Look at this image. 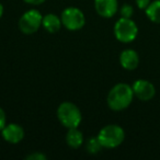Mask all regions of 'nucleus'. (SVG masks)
Listing matches in <instances>:
<instances>
[{
  "instance_id": "nucleus-1",
  "label": "nucleus",
  "mask_w": 160,
  "mask_h": 160,
  "mask_svg": "<svg viewBox=\"0 0 160 160\" xmlns=\"http://www.w3.org/2000/svg\"><path fill=\"white\" fill-rule=\"evenodd\" d=\"M134 92L132 86L127 83H118L109 91L107 98L108 105L113 111H123L133 102Z\"/></svg>"
},
{
  "instance_id": "nucleus-2",
  "label": "nucleus",
  "mask_w": 160,
  "mask_h": 160,
  "mask_svg": "<svg viewBox=\"0 0 160 160\" xmlns=\"http://www.w3.org/2000/svg\"><path fill=\"white\" fill-rule=\"evenodd\" d=\"M57 118L66 128L78 127L82 121L79 108L72 102H62L57 108Z\"/></svg>"
},
{
  "instance_id": "nucleus-3",
  "label": "nucleus",
  "mask_w": 160,
  "mask_h": 160,
  "mask_svg": "<svg viewBox=\"0 0 160 160\" xmlns=\"http://www.w3.org/2000/svg\"><path fill=\"white\" fill-rule=\"evenodd\" d=\"M98 139L103 148H116L125 138V132L121 126L116 124H110L102 127L98 134Z\"/></svg>"
},
{
  "instance_id": "nucleus-4",
  "label": "nucleus",
  "mask_w": 160,
  "mask_h": 160,
  "mask_svg": "<svg viewBox=\"0 0 160 160\" xmlns=\"http://www.w3.org/2000/svg\"><path fill=\"white\" fill-rule=\"evenodd\" d=\"M137 24L132 19L121 17V19H118L114 24V35L116 40L121 43L127 44V43L133 42L137 38Z\"/></svg>"
},
{
  "instance_id": "nucleus-5",
  "label": "nucleus",
  "mask_w": 160,
  "mask_h": 160,
  "mask_svg": "<svg viewBox=\"0 0 160 160\" xmlns=\"http://www.w3.org/2000/svg\"><path fill=\"white\" fill-rule=\"evenodd\" d=\"M62 23L69 31H79L86 24V17L83 12L76 7H68L62 12Z\"/></svg>"
},
{
  "instance_id": "nucleus-6",
  "label": "nucleus",
  "mask_w": 160,
  "mask_h": 160,
  "mask_svg": "<svg viewBox=\"0 0 160 160\" xmlns=\"http://www.w3.org/2000/svg\"><path fill=\"white\" fill-rule=\"evenodd\" d=\"M43 16L38 10L31 9L24 12L19 19V29L24 34H33L40 30L42 27Z\"/></svg>"
},
{
  "instance_id": "nucleus-7",
  "label": "nucleus",
  "mask_w": 160,
  "mask_h": 160,
  "mask_svg": "<svg viewBox=\"0 0 160 160\" xmlns=\"http://www.w3.org/2000/svg\"><path fill=\"white\" fill-rule=\"evenodd\" d=\"M134 96L140 101H150L156 94V88L150 81L138 79L132 85Z\"/></svg>"
},
{
  "instance_id": "nucleus-8",
  "label": "nucleus",
  "mask_w": 160,
  "mask_h": 160,
  "mask_svg": "<svg viewBox=\"0 0 160 160\" xmlns=\"http://www.w3.org/2000/svg\"><path fill=\"white\" fill-rule=\"evenodd\" d=\"M1 136L7 142L12 145L19 144L24 138V129L21 125L16 123L6 124L5 127L1 129Z\"/></svg>"
},
{
  "instance_id": "nucleus-9",
  "label": "nucleus",
  "mask_w": 160,
  "mask_h": 160,
  "mask_svg": "<svg viewBox=\"0 0 160 160\" xmlns=\"http://www.w3.org/2000/svg\"><path fill=\"white\" fill-rule=\"evenodd\" d=\"M94 8L97 13L102 18L110 19L118 11V0H94Z\"/></svg>"
},
{
  "instance_id": "nucleus-10",
  "label": "nucleus",
  "mask_w": 160,
  "mask_h": 160,
  "mask_svg": "<svg viewBox=\"0 0 160 160\" xmlns=\"http://www.w3.org/2000/svg\"><path fill=\"white\" fill-rule=\"evenodd\" d=\"M120 64L126 70L136 69L139 65V56L137 52L131 48L124 49L120 55Z\"/></svg>"
},
{
  "instance_id": "nucleus-11",
  "label": "nucleus",
  "mask_w": 160,
  "mask_h": 160,
  "mask_svg": "<svg viewBox=\"0 0 160 160\" xmlns=\"http://www.w3.org/2000/svg\"><path fill=\"white\" fill-rule=\"evenodd\" d=\"M62 19L54 13H47L43 17V22L42 27L45 29V31H47L48 33H57L62 28Z\"/></svg>"
},
{
  "instance_id": "nucleus-12",
  "label": "nucleus",
  "mask_w": 160,
  "mask_h": 160,
  "mask_svg": "<svg viewBox=\"0 0 160 160\" xmlns=\"http://www.w3.org/2000/svg\"><path fill=\"white\" fill-rule=\"evenodd\" d=\"M85 142V137L81 131L78 129V127L75 128H68V132L66 134V142L69 147L73 149H77L82 146Z\"/></svg>"
},
{
  "instance_id": "nucleus-13",
  "label": "nucleus",
  "mask_w": 160,
  "mask_h": 160,
  "mask_svg": "<svg viewBox=\"0 0 160 160\" xmlns=\"http://www.w3.org/2000/svg\"><path fill=\"white\" fill-rule=\"evenodd\" d=\"M147 18L153 23L160 24V0H153L145 9Z\"/></svg>"
},
{
  "instance_id": "nucleus-14",
  "label": "nucleus",
  "mask_w": 160,
  "mask_h": 160,
  "mask_svg": "<svg viewBox=\"0 0 160 160\" xmlns=\"http://www.w3.org/2000/svg\"><path fill=\"white\" fill-rule=\"evenodd\" d=\"M86 148H87L88 152L98 153L99 151L103 148V147H102V145L100 144V142H99L98 137H91V138H89V139H88Z\"/></svg>"
},
{
  "instance_id": "nucleus-15",
  "label": "nucleus",
  "mask_w": 160,
  "mask_h": 160,
  "mask_svg": "<svg viewBox=\"0 0 160 160\" xmlns=\"http://www.w3.org/2000/svg\"><path fill=\"white\" fill-rule=\"evenodd\" d=\"M120 13H121V17H122V18L131 19L132 16L134 14V9H133V7H132L131 5H127V3H125V5H123L122 7H121Z\"/></svg>"
},
{
  "instance_id": "nucleus-16",
  "label": "nucleus",
  "mask_w": 160,
  "mask_h": 160,
  "mask_svg": "<svg viewBox=\"0 0 160 160\" xmlns=\"http://www.w3.org/2000/svg\"><path fill=\"white\" fill-rule=\"evenodd\" d=\"M46 158H47L46 156H45L44 153L40 152V151H36V152L27 156V159H29V160H45Z\"/></svg>"
},
{
  "instance_id": "nucleus-17",
  "label": "nucleus",
  "mask_w": 160,
  "mask_h": 160,
  "mask_svg": "<svg viewBox=\"0 0 160 160\" xmlns=\"http://www.w3.org/2000/svg\"><path fill=\"white\" fill-rule=\"evenodd\" d=\"M135 2L140 10H145L151 2V0H135Z\"/></svg>"
},
{
  "instance_id": "nucleus-18",
  "label": "nucleus",
  "mask_w": 160,
  "mask_h": 160,
  "mask_svg": "<svg viewBox=\"0 0 160 160\" xmlns=\"http://www.w3.org/2000/svg\"><path fill=\"white\" fill-rule=\"evenodd\" d=\"M7 124V118H6V113L1 108H0V132L1 129L5 127V125Z\"/></svg>"
},
{
  "instance_id": "nucleus-19",
  "label": "nucleus",
  "mask_w": 160,
  "mask_h": 160,
  "mask_svg": "<svg viewBox=\"0 0 160 160\" xmlns=\"http://www.w3.org/2000/svg\"><path fill=\"white\" fill-rule=\"evenodd\" d=\"M24 2L29 3V5H33V6H38V5H42L44 3L46 0H23Z\"/></svg>"
},
{
  "instance_id": "nucleus-20",
  "label": "nucleus",
  "mask_w": 160,
  "mask_h": 160,
  "mask_svg": "<svg viewBox=\"0 0 160 160\" xmlns=\"http://www.w3.org/2000/svg\"><path fill=\"white\" fill-rule=\"evenodd\" d=\"M2 14H3V6L1 5V2H0V18L2 17Z\"/></svg>"
}]
</instances>
